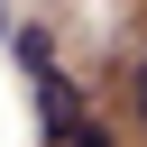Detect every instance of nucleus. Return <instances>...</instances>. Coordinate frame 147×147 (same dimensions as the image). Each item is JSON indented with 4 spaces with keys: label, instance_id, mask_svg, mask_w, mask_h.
Here are the masks:
<instances>
[{
    "label": "nucleus",
    "instance_id": "1",
    "mask_svg": "<svg viewBox=\"0 0 147 147\" xmlns=\"http://www.w3.org/2000/svg\"><path fill=\"white\" fill-rule=\"evenodd\" d=\"M37 119H46V147H55L64 129H83V119H92V110H83V92H74V74H55V64L37 74Z\"/></svg>",
    "mask_w": 147,
    "mask_h": 147
},
{
    "label": "nucleus",
    "instance_id": "2",
    "mask_svg": "<svg viewBox=\"0 0 147 147\" xmlns=\"http://www.w3.org/2000/svg\"><path fill=\"white\" fill-rule=\"evenodd\" d=\"M9 46H18V64H28V74H46V64H55V37H46V28H9Z\"/></svg>",
    "mask_w": 147,
    "mask_h": 147
},
{
    "label": "nucleus",
    "instance_id": "3",
    "mask_svg": "<svg viewBox=\"0 0 147 147\" xmlns=\"http://www.w3.org/2000/svg\"><path fill=\"white\" fill-rule=\"evenodd\" d=\"M55 147H119V138H110V129H101V119H83V129H64V138H55Z\"/></svg>",
    "mask_w": 147,
    "mask_h": 147
},
{
    "label": "nucleus",
    "instance_id": "4",
    "mask_svg": "<svg viewBox=\"0 0 147 147\" xmlns=\"http://www.w3.org/2000/svg\"><path fill=\"white\" fill-rule=\"evenodd\" d=\"M138 110H147V64H138Z\"/></svg>",
    "mask_w": 147,
    "mask_h": 147
},
{
    "label": "nucleus",
    "instance_id": "5",
    "mask_svg": "<svg viewBox=\"0 0 147 147\" xmlns=\"http://www.w3.org/2000/svg\"><path fill=\"white\" fill-rule=\"evenodd\" d=\"M0 28H9V9H0Z\"/></svg>",
    "mask_w": 147,
    "mask_h": 147
}]
</instances>
